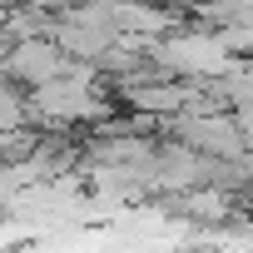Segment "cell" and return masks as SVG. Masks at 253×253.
I'll list each match as a JSON object with an SVG mask.
<instances>
[{
  "instance_id": "cell-1",
  "label": "cell",
  "mask_w": 253,
  "mask_h": 253,
  "mask_svg": "<svg viewBox=\"0 0 253 253\" xmlns=\"http://www.w3.org/2000/svg\"><path fill=\"white\" fill-rule=\"evenodd\" d=\"M10 75L35 80V89H40V84H55V80H65V55H60L55 45H40V40L15 45V50H10Z\"/></svg>"
}]
</instances>
